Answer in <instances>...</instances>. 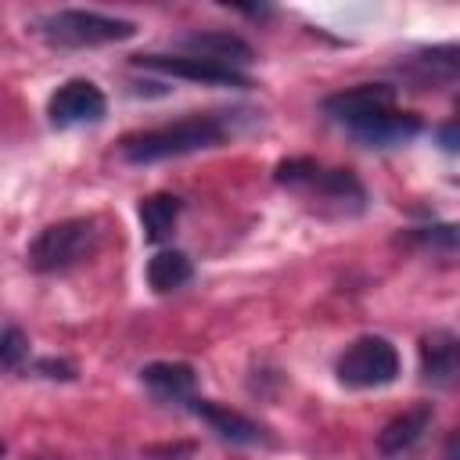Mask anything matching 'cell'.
Instances as JSON below:
<instances>
[{"label": "cell", "instance_id": "6da1fadb", "mask_svg": "<svg viewBox=\"0 0 460 460\" xmlns=\"http://www.w3.org/2000/svg\"><path fill=\"white\" fill-rule=\"evenodd\" d=\"M226 137H230V126L223 115H190V119H180L172 126L122 137L119 155L129 165H147V162H165V158L194 155L205 147H219Z\"/></svg>", "mask_w": 460, "mask_h": 460}, {"label": "cell", "instance_id": "7a4b0ae2", "mask_svg": "<svg viewBox=\"0 0 460 460\" xmlns=\"http://www.w3.org/2000/svg\"><path fill=\"white\" fill-rule=\"evenodd\" d=\"M273 180L298 190L323 216H359L367 208V190L349 169H327L313 158H288L277 165Z\"/></svg>", "mask_w": 460, "mask_h": 460}, {"label": "cell", "instance_id": "3957f363", "mask_svg": "<svg viewBox=\"0 0 460 460\" xmlns=\"http://www.w3.org/2000/svg\"><path fill=\"white\" fill-rule=\"evenodd\" d=\"M97 241H101V230H97V219H61V223H50L36 234V241L29 244L25 259L36 273H61V270H72L75 262L90 259L97 252Z\"/></svg>", "mask_w": 460, "mask_h": 460}, {"label": "cell", "instance_id": "277c9868", "mask_svg": "<svg viewBox=\"0 0 460 460\" xmlns=\"http://www.w3.org/2000/svg\"><path fill=\"white\" fill-rule=\"evenodd\" d=\"M40 32L54 47H104V43H122L137 36V25L129 18L101 14V11H54L40 22Z\"/></svg>", "mask_w": 460, "mask_h": 460}, {"label": "cell", "instance_id": "5b68a950", "mask_svg": "<svg viewBox=\"0 0 460 460\" xmlns=\"http://www.w3.org/2000/svg\"><path fill=\"white\" fill-rule=\"evenodd\" d=\"M334 374L345 388H385L399 377V352L388 338L363 334L338 356Z\"/></svg>", "mask_w": 460, "mask_h": 460}, {"label": "cell", "instance_id": "8992f818", "mask_svg": "<svg viewBox=\"0 0 460 460\" xmlns=\"http://www.w3.org/2000/svg\"><path fill=\"white\" fill-rule=\"evenodd\" d=\"M108 111V97L101 93L97 83L90 79H68L65 86L54 90L47 115L54 126H83V122H101Z\"/></svg>", "mask_w": 460, "mask_h": 460}, {"label": "cell", "instance_id": "52a82bcc", "mask_svg": "<svg viewBox=\"0 0 460 460\" xmlns=\"http://www.w3.org/2000/svg\"><path fill=\"white\" fill-rule=\"evenodd\" d=\"M133 65L151 68V72H165V75H180L190 83H208V86H241V90L248 86L244 72L219 68V65H208L201 58H187V54H137Z\"/></svg>", "mask_w": 460, "mask_h": 460}, {"label": "cell", "instance_id": "ba28073f", "mask_svg": "<svg viewBox=\"0 0 460 460\" xmlns=\"http://www.w3.org/2000/svg\"><path fill=\"white\" fill-rule=\"evenodd\" d=\"M385 108H395V86H388V83H359V86H349V90L323 97V111L334 122H341L345 129L367 115L385 111Z\"/></svg>", "mask_w": 460, "mask_h": 460}, {"label": "cell", "instance_id": "9c48e42d", "mask_svg": "<svg viewBox=\"0 0 460 460\" xmlns=\"http://www.w3.org/2000/svg\"><path fill=\"white\" fill-rule=\"evenodd\" d=\"M420 129H424L420 115L399 111V108H385V111L367 115V119H359V122L349 126V133H352L359 144H367V147H392V144L413 140Z\"/></svg>", "mask_w": 460, "mask_h": 460}, {"label": "cell", "instance_id": "30bf717a", "mask_svg": "<svg viewBox=\"0 0 460 460\" xmlns=\"http://www.w3.org/2000/svg\"><path fill=\"white\" fill-rule=\"evenodd\" d=\"M180 50L187 58H201L208 65L234 68V72H241L255 58V50L241 36H234V32H190V36L180 40Z\"/></svg>", "mask_w": 460, "mask_h": 460}, {"label": "cell", "instance_id": "8fae6325", "mask_svg": "<svg viewBox=\"0 0 460 460\" xmlns=\"http://www.w3.org/2000/svg\"><path fill=\"white\" fill-rule=\"evenodd\" d=\"M190 410L226 442H237V446H259V442H270L266 438V428H259L255 420H248L244 413L230 410V406H219L212 399H190Z\"/></svg>", "mask_w": 460, "mask_h": 460}, {"label": "cell", "instance_id": "7c38bea8", "mask_svg": "<svg viewBox=\"0 0 460 460\" xmlns=\"http://www.w3.org/2000/svg\"><path fill=\"white\" fill-rule=\"evenodd\" d=\"M431 417H435V410H431V402H417L413 410H406V413H399V417H392L381 431H377V449L385 453V456H399V453H410L420 438H424V431L431 428Z\"/></svg>", "mask_w": 460, "mask_h": 460}, {"label": "cell", "instance_id": "4fadbf2b", "mask_svg": "<svg viewBox=\"0 0 460 460\" xmlns=\"http://www.w3.org/2000/svg\"><path fill=\"white\" fill-rule=\"evenodd\" d=\"M460 370V341L453 331L438 327L420 341V374L431 385H453Z\"/></svg>", "mask_w": 460, "mask_h": 460}, {"label": "cell", "instance_id": "5bb4252c", "mask_svg": "<svg viewBox=\"0 0 460 460\" xmlns=\"http://www.w3.org/2000/svg\"><path fill=\"white\" fill-rule=\"evenodd\" d=\"M140 381L165 402H183L194 395V385H198V374L190 363H147L140 370Z\"/></svg>", "mask_w": 460, "mask_h": 460}, {"label": "cell", "instance_id": "9a60e30c", "mask_svg": "<svg viewBox=\"0 0 460 460\" xmlns=\"http://www.w3.org/2000/svg\"><path fill=\"white\" fill-rule=\"evenodd\" d=\"M180 208H183V201H180L176 194H165V190H158V194H147V198H140V205H137V216H140L144 237H147L151 244L165 241V237L172 234L176 219H180Z\"/></svg>", "mask_w": 460, "mask_h": 460}, {"label": "cell", "instance_id": "2e32d148", "mask_svg": "<svg viewBox=\"0 0 460 460\" xmlns=\"http://www.w3.org/2000/svg\"><path fill=\"white\" fill-rule=\"evenodd\" d=\"M190 277H194V266H190V259H187L183 252H176V248H165V252H158V255L147 262V284H151V291H158V295H169V291L183 288Z\"/></svg>", "mask_w": 460, "mask_h": 460}, {"label": "cell", "instance_id": "e0dca14e", "mask_svg": "<svg viewBox=\"0 0 460 460\" xmlns=\"http://www.w3.org/2000/svg\"><path fill=\"white\" fill-rule=\"evenodd\" d=\"M413 68L420 72V79L428 83H453L456 79V68H460V50L453 47V43H446V47H431V50H420V54H413Z\"/></svg>", "mask_w": 460, "mask_h": 460}, {"label": "cell", "instance_id": "ac0fdd59", "mask_svg": "<svg viewBox=\"0 0 460 460\" xmlns=\"http://www.w3.org/2000/svg\"><path fill=\"white\" fill-rule=\"evenodd\" d=\"M25 356H29V338H25V331L14 327V323H0V367L14 370V367L25 363Z\"/></svg>", "mask_w": 460, "mask_h": 460}, {"label": "cell", "instance_id": "d6986e66", "mask_svg": "<svg viewBox=\"0 0 460 460\" xmlns=\"http://www.w3.org/2000/svg\"><path fill=\"white\" fill-rule=\"evenodd\" d=\"M410 237H413L417 244L431 248V252H446V255H453V252H456V226H453V223H438V226H417Z\"/></svg>", "mask_w": 460, "mask_h": 460}, {"label": "cell", "instance_id": "ffe728a7", "mask_svg": "<svg viewBox=\"0 0 460 460\" xmlns=\"http://www.w3.org/2000/svg\"><path fill=\"white\" fill-rule=\"evenodd\" d=\"M36 370L47 374V377H61V381H72V377H75V367L65 363V359H40Z\"/></svg>", "mask_w": 460, "mask_h": 460}, {"label": "cell", "instance_id": "44dd1931", "mask_svg": "<svg viewBox=\"0 0 460 460\" xmlns=\"http://www.w3.org/2000/svg\"><path fill=\"white\" fill-rule=\"evenodd\" d=\"M438 137H442V147H446V151H456V122H449Z\"/></svg>", "mask_w": 460, "mask_h": 460}, {"label": "cell", "instance_id": "7402d4cb", "mask_svg": "<svg viewBox=\"0 0 460 460\" xmlns=\"http://www.w3.org/2000/svg\"><path fill=\"white\" fill-rule=\"evenodd\" d=\"M0 456H4V442H0Z\"/></svg>", "mask_w": 460, "mask_h": 460}]
</instances>
